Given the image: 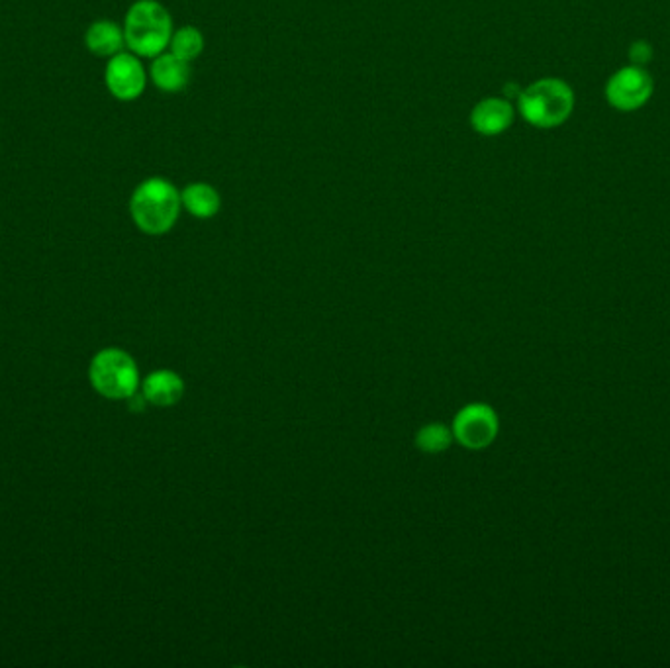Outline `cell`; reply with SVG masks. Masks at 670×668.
<instances>
[{"instance_id": "obj_13", "label": "cell", "mask_w": 670, "mask_h": 668, "mask_svg": "<svg viewBox=\"0 0 670 668\" xmlns=\"http://www.w3.org/2000/svg\"><path fill=\"white\" fill-rule=\"evenodd\" d=\"M169 46H171V53L191 63L192 59H196L204 51V36L198 28L185 26L173 32Z\"/></svg>"}, {"instance_id": "obj_7", "label": "cell", "mask_w": 670, "mask_h": 668, "mask_svg": "<svg viewBox=\"0 0 670 668\" xmlns=\"http://www.w3.org/2000/svg\"><path fill=\"white\" fill-rule=\"evenodd\" d=\"M653 83L649 75L637 67L616 73L608 83V100L620 110H635L651 96Z\"/></svg>"}, {"instance_id": "obj_14", "label": "cell", "mask_w": 670, "mask_h": 668, "mask_svg": "<svg viewBox=\"0 0 670 668\" xmlns=\"http://www.w3.org/2000/svg\"><path fill=\"white\" fill-rule=\"evenodd\" d=\"M451 443H453V431L447 430L441 424H430V426L418 431V435H416L418 449L424 451V453H430V455L447 451L451 447Z\"/></svg>"}, {"instance_id": "obj_1", "label": "cell", "mask_w": 670, "mask_h": 668, "mask_svg": "<svg viewBox=\"0 0 670 668\" xmlns=\"http://www.w3.org/2000/svg\"><path fill=\"white\" fill-rule=\"evenodd\" d=\"M181 194L167 179L153 177L144 181L130 200V214L136 226L147 236L167 234L179 220Z\"/></svg>"}, {"instance_id": "obj_4", "label": "cell", "mask_w": 670, "mask_h": 668, "mask_svg": "<svg viewBox=\"0 0 670 668\" xmlns=\"http://www.w3.org/2000/svg\"><path fill=\"white\" fill-rule=\"evenodd\" d=\"M89 379L96 392L110 400H128L140 386L136 361L126 351L116 347L96 353L91 361Z\"/></svg>"}, {"instance_id": "obj_3", "label": "cell", "mask_w": 670, "mask_h": 668, "mask_svg": "<svg viewBox=\"0 0 670 668\" xmlns=\"http://www.w3.org/2000/svg\"><path fill=\"white\" fill-rule=\"evenodd\" d=\"M573 91L559 79H541L518 96V108L535 128H557L573 112Z\"/></svg>"}, {"instance_id": "obj_9", "label": "cell", "mask_w": 670, "mask_h": 668, "mask_svg": "<svg viewBox=\"0 0 670 668\" xmlns=\"http://www.w3.org/2000/svg\"><path fill=\"white\" fill-rule=\"evenodd\" d=\"M149 75L163 93H179L191 81V65L175 53H161L155 57Z\"/></svg>"}, {"instance_id": "obj_5", "label": "cell", "mask_w": 670, "mask_h": 668, "mask_svg": "<svg viewBox=\"0 0 670 668\" xmlns=\"http://www.w3.org/2000/svg\"><path fill=\"white\" fill-rule=\"evenodd\" d=\"M498 435V416L486 404L465 406L453 422V437L467 449L480 451Z\"/></svg>"}, {"instance_id": "obj_15", "label": "cell", "mask_w": 670, "mask_h": 668, "mask_svg": "<svg viewBox=\"0 0 670 668\" xmlns=\"http://www.w3.org/2000/svg\"><path fill=\"white\" fill-rule=\"evenodd\" d=\"M649 57H651V49L647 48L645 44H637V46H633V49H631V59H633L637 65L645 63Z\"/></svg>"}, {"instance_id": "obj_10", "label": "cell", "mask_w": 670, "mask_h": 668, "mask_svg": "<svg viewBox=\"0 0 670 668\" xmlns=\"http://www.w3.org/2000/svg\"><path fill=\"white\" fill-rule=\"evenodd\" d=\"M142 394L149 404L169 408L183 398L185 382L173 371H155L145 379Z\"/></svg>"}, {"instance_id": "obj_11", "label": "cell", "mask_w": 670, "mask_h": 668, "mask_svg": "<svg viewBox=\"0 0 670 668\" xmlns=\"http://www.w3.org/2000/svg\"><path fill=\"white\" fill-rule=\"evenodd\" d=\"M85 42H87L89 51L95 53V55H100V57H114L126 46L124 30L118 24L108 22V20L95 22L87 30Z\"/></svg>"}, {"instance_id": "obj_12", "label": "cell", "mask_w": 670, "mask_h": 668, "mask_svg": "<svg viewBox=\"0 0 670 668\" xmlns=\"http://www.w3.org/2000/svg\"><path fill=\"white\" fill-rule=\"evenodd\" d=\"M181 202L194 218L208 220L214 218L222 208V198L208 183H192L181 192Z\"/></svg>"}, {"instance_id": "obj_2", "label": "cell", "mask_w": 670, "mask_h": 668, "mask_svg": "<svg viewBox=\"0 0 670 668\" xmlns=\"http://www.w3.org/2000/svg\"><path fill=\"white\" fill-rule=\"evenodd\" d=\"M173 20L157 0H138L130 6L124 22L126 46L140 57H157L169 46Z\"/></svg>"}, {"instance_id": "obj_6", "label": "cell", "mask_w": 670, "mask_h": 668, "mask_svg": "<svg viewBox=\"0 0 670 668\" xmlns=\"http://www.w3.org/2000/svg\"><path fill=\"white\" fill-rule=\"evenodd\" d=\"M104 79L112 96L124 102L140 98L147 83L144 65L136 57V53H122V51L110 57Z\"/></svg>"}, {"instance_id": "obj_8", "label": "cell", "mask_w": 670, "mask_h": 668, "mask_svg": "<svg viewBox=\"0 0 670 668\" xmlns=\"http://www.w3.org/2000/svg\"><path fill=\"white\" fill-rule=\"evenodd\" d=\"M514 122V108L506 98H484L471 112V126L480 136L504 134Z\"/></svg>"}]
</instances>
